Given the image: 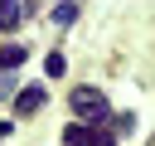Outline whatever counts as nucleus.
I'll return each instance as SVG.
<instances>
[{
	"instance_id": "7ed1b4c3",
	"label": "nucleus",
	"mask_w": 155,
	"mask_h": 146,
	"mask_svg": "<svg viewBox=\"0 0 155 146\" xmlns=\"http://www.w3.org/2000/svg\"><path fill=\"white\" fill-rule=\"evenodd\" d=\"M78 146H116V136L102 131V122H97V127H82V141H78Z\"/></svg>"
},
{
	"instance_id": "f03ea898",
	"label": "nucleus",
	"mask_w": 155,
	"mask_h": 146,
	"mask_svg": "<svg viewBox=\"0 0 155 146\" xmlns=\"http://www.w3.org/2000/svg\"><path fill=\"white\" fill-rule=\"evenodd\" d=\"M44 102H48L44 83H29V88H15V112H19V117H34V112H39Z\"/></svg>"
},
{
	"instance_id": "0eeeda50",
	"label": "nucleus",
	"mask_w": 155,
	"mask_h": 146,
	"mask_svg": "<svg viewBox=\"0 0 155 146\" xmlns=\"http://www.w3.org/2000/svg\"><path fill=\"white\" fill-rule=\"evenodd\" d=\"M44 73H48V78H63V73H68V63H63L58 54H48V58H44Z\"/></svg>"
},
{
	"instance_id": "20e7f679",
	"label": "nucleus",
	"mask_w": 155,
	"mask_h": 146,
	"mask_svg": "<svg viewBox=\"0 0 155 146\" xmlns=\"http://www.w3.org/2000/svg\"><path fill=\"white\" fill-rule=\"evenodd\" d=\"M24 58H29V49H19V44H5V49H0V68H10V73H15Z\"/></svg>"
},
{
	"instance_id": "6e6552de",
	"label": "nucleus",
	"mask_w": 155,
	"mask_h": 146,
	"mask_svg": "<svg viewBox=\"0 0 155 146\" xmlns=\"http://www.w3.org/2000/svg\"><path fill=\"white\" fill-rule=\"evenodd\" d=\"M5 97H15V78H10V68H0V102Z\"/></svg>"
},
{
	"instance_id": "39448f33",
	"label": "nucleus",
	"mask_w": 155,
	"mask_h": 146,
	"mask_svg": "<svg viewBox=\"0 0 155 146\" xmlns=\"http://www.w3.org/2000/svg\"><path fill=\"white\" fill-rule=\"evenodd\" d=\"M19 24V0H0V29H15Z\"/></svg>"
},
{
	"instance_id": "1a4fd4ad",
	"label": "nucleus",
	"mask_w": 155,
	"mask_h": 146,
	"mask_svg": "<svg viewBox=\"0 0 155 146\" xmlns=\"http://www.w3.org/2000/svg\"><path fill=\"white\" fill-rule=\"evenodd\" d=\"M10 131H15V127H10V122H0V136H10Z\"/></svg>"
},
{
	"instance_id": "423d86ee",
	"label": "nucleus",
	"mask_w": 155,
	"mask_h": 146,
	"mask_svg": "<svg viewBox=\"0 0 155 146\" xmlns=\"http://www.w3.org/2000/svg\"><path fill=\"white\" fill-rule=\"evenodd\" d=\"M78 19V5L73 0H58V10H53V24H73Z\"/></svg>"
},
{
	"instance_id": "f257e3e1",
	"label": "nucleus",
	"mask_w": 155,
	"mask_h": 146,
	"mask_svg": "<svg viewBox=\"0 0 155 146\" xmlns=\"http://www.w3.org/2000/svg\"><path fill=\"white\" fill-rule=\"evenodd\" d=\"M73 117L87 122V127L107 122V97H102L97 88H78V92H73Z\"/></svg>"
}]
</instances>
